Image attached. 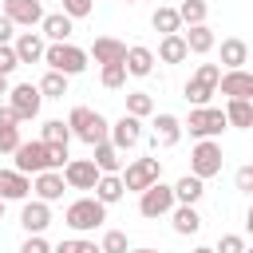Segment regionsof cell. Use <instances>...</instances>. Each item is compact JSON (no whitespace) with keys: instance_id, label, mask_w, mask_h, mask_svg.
Masks as SVG:
<instances>
[{"instance_id":"cell-1","label":"cell","mask_w":253,"mask_h":253,"mask_svg":"<svg viewBox=\"0 0 253 253\" xmlns=\"http://www.w3.org/2000/svg\"><path fill=\"white\" fill-rule=\"evenodd\" d=\"M40 63H47V71H59V75L71 79V75H83L87 71V51L75 47L71 40H63V43H47Z\"/></svg>"},{"instance_id":"cell-2","label":"cell","mask_w":253,"mask_h":253,"mask_svg":"<svg viewBox=\"0 0 253 253\" xmlns=\"http://www.w3.org/2000/svg\"><path fill=\"white\" fill-rule=\"evenodd\" d=\"M67 126H71V138H83L87 146L103 142V138H107V130H111V123H107L99 111H91V107H71Z\"/></svg>"},{"instance_id":"cell-3","label":"cell","mask_w":253,"mask_h":253,"mask_svg":"<svg viewBox=\"0 0 253 253\" xmlns=\"http://www.w3.org/2000/svg\"><path fill=\"white\" fill-rule=\"evenodd\" d=\"M221 166H225L221 142H217V138H198V146L190 150V174L202 178V182H210V178L221 174Z\"/></svg>"},{"instance_id":"cell-4","label":"cell","mask_w":253,"mask_h":253,"mask_svg":"<svg viewBox=\"0 0 253 253\" xmlns=\"http://www.w3.org/2000/svg\"><path fill=\"white\" fill-rule=\"evenodd\" d=\"M63 221L75 229V233H91L107 221V206L99 198H75L67 210H63Z\"/></svg>"},{"instance_id":"cell-5","label":"cell","mask_w":253,"mask_h":253,"mask_svg":"<svg viewBox=\"0 0 253 253\" xmlns=\"http://www.w3.org/2000/svg\"><path fill=\"white\" fill-rule=\"evenodd\" d=\"M217 75H221L217 63H198V71H194V75L186 79V87H182L186 103H190V107H206V103L217 95Z\"/></svg>"},{"instance_id":"cell-6","label":"cell","mask_w":253,"mask_h":253,"mask_svg":"<svg viewBox=\"0 0 253 253\" xmlns=\"http://www.w3.org/2000/svg\"><path fill=\"white\" fill-rule=\"evenodd\" d=\"M119 178H123V190L126 194H142L150 182L162 178V162L158 158H130V162H123Z\"/></svg>"},{"instance_id":"cell-7","label":"cell","mask_w":253,"mask_h":253,"mask_svg":"<svg viewBox=\"0 0 253 253\" xmlns=\"http://www.w3.org/2000/svg\"><path fill=\"white\" fill-rule=\"evenodd\" d=\"M182 130H190L194 138H217L221 130H225V115H221V107H190V115L182 119Z\"/></svg>"},{"instance_id":"cell-8","label":"cell","mask_w":253,"mask_h":253,"mask_svg":"<svg viewBox=\"0 0 253 253\" xmlns=\"http://www.w3.org/2000/svg\"><path fill=\"white\" fill-rule=\"evenodd\" d=\"M174 206H178V202H174V186H166L162 178H158V182H150V186L138 194V213H142V217H150V221L166 217Z\"/></svg>"},{"instance_id":"cell-9","label":"cell","mask_w":253,"mask_h":253,"mask_svg":"<svg viewBox=\"0 0 253 253\" xmlns=\"http://www.w3.org/2000/svg\"><path fill=\"white\" fill-rule=\"evenodd\" d=\"M8 107L16 111V119H20V123H32V119H40L43 95H40V87H36V83H16V87H8Z\"/></svg>"},{"instance_id":"cell-10","label":"cell","mask_w":253,"mask_h":253,"mask_svg":"<svg viewBox=\"0 0 253 253\" xmlns=\"http://www.w3.org/2000/svg\"><path fill=\"white\" fill-rule=\"evenodd\" d=\"M107 142L115 146V150H130V146H138L142 142V119H134V115H126L123 111V119H115L111 123V130H107Z\"/></svg>"},{"instance_id":"cell-11","label":"cell","mask_w":253,"mask_h":253,"mask_svg":"<svg viewBox=\"0 0 253 253\" xmlns=\"http://www.w3.org/2000/svg\"><path fill=\"white\" fill-rule=\"evenodd\" d=\"M12 162H16V170H20V174L51 170V166H47V146H43L40 138H32V142H24V138H20V146L12 150Z\"/></svg>"},{"instance_id":"cell-12","label":"cell","mask_w":253,"mask_h":253,"mask_svg":"<svg viewBox=\"0 0 253 253\" xmlns=\"http://www.w3.org/2000/svg\"><path fill=\"white\" fill-rule=\"evenodd\" d=\"M59 174H63L67 190H95V182H99V166L91 158H67Z\"/></svg>"},{"instance_id":"cell-13","label":"cell","mask_w":253,"mask_h":253,"mask_svg":"<svg viewBox=\"0 0 253 253\" xmlns=\"http://www.w3.org/2000/svg\"><path fill=\"white\" fill-rule=\"evenodd\" d=\"M217 91L225 99H253V71H245V67L221 71L217 75Z\"/></svg>"},{"instance_id":"cell-14","label":"cell","mask_w":253,"mask_h":253,"mask_svg":"<svg viewBox=\"0 0 253 253\" xmlns=\"http://www.w3.org/2000/svg\"><path fill=\"white\" fill-rule=\"evenodd\" d=\"M154 134H150V142H154V150L162 146V150H170V146H178L182 142V119L178 115H170V111H162V115H154Z\"/></svg>"},{"instance_id":"cell-15","label":"cell","mask_w":253,"mask_h":253,"mask_svg":"<svg viewBox=\"0 0 253 253\" xmlns=\"http://www.w3.org/2000/svg\"><path fill=\"white\" fill-rule=\"evenodd\" d=\"M4 16H8L16 28H40L43 4H40V0H4Z\"/></svg>"},{"instance_id":"cell-16","label":"cell","mask_w":253,"mask_h":253,"mask_svg":"<svg viewBox=\"0 0 253 253\" xmlns=\"http://www.w3.org/2000/svg\"><path fill=\"white\" fill-rule=\"evenodd\" d=\"M63 190H67V182H63V174L59 170H40V174H32V194L40 198V202H59L63 198Z\"/></svg>"},{"instance_id":"cell-17","label":"cell","mask_w":253,"mask_h":253,"mask_svg":"<svg viewBox=\"0 0 253 253\" xmlns=\"http://www.w3.org/2000/svg\"><path fill=\"white\" fill-rule=\"evenodd\" d=\"M154 47H146V43H130L126 47V55H123V67H126V75H134V79H146L150 71H154Z\"/></svg>"},{"instance_id":"cell-18","label":"cell","mask_w":253,"mask_h":253,"mask_svg":"<svg viewBox=\"0 0 253 253\" xmlns=\"http://www.w3.org/2000/svg\"><path fill=\"white\" fill-rule=\"evenodd\" d=\"M20 225H24V233H43L47 225H51V206L47 202H40V198H24V210H20Z\"/></svg>"},{"instance_id":"cell-19","label":"cell","mask_w":253,"mask_h":253,"mask_svg":"<svg viewBox=\"0 0 253 253\" xmlns=\"http://www.w3.org/2000/svg\"><path fill=\"white\" fill-rule=\"evenodd\" d=\"M71 32H75V20H71V16H63V12H43L40 36H43L47 43H63V40H71Z\"/></svg>"},{"instance_id":"cell-20","label":"cell","mask_w":253,"mask_h":253,"mask_svg":"<svg viewBox=\"0 0 253 253\" xmlns=\"http://www.w3.org/2000/svg\"><path fill=\"white\" fill-rule=\"evenodd\" d=\"M43 47H47V40H43L40 32H20V36L12 40V51H16L20 63H40V59H43Z\"/></svg>"},{"instance_id":"cell-21","label":"cell","mask_w":253,"mask_h":253,"mask_svg":"<svg viewBox=\"0 0 253 253\" xmlns=\"http://www.w3.org/2000/svg\"><path fill=\"white\" fill-rule=\"evenodd\" d=\"M32 194V178L28 174H20L16 166L12 170H0V198L4 202H24Z\"/></svg>"},{"instance_id":"cell-22","label":"cell","mask_w":253,"mask_h":253,"mask_svg":"<svg viewBox=\"0 0 253 253\" xmlns=\"http://www.w3.org/2000/svg\"><path fill=\"white\" fill-rule=\"evenodd\" d=\"M182 40H186V51H190V55H210L213 43H217L210 24H190V28H182Z\"/></svg>"},{"instance_id":"cell-23","label":"cell","mask_w":253,"mask_h":253,"mask_svg":"<svg viewBox=\"0 0 253 253\" xmlns=\"http://www.w3.org/2000/svg\"><path fill=\"white\" fill-rule=\"evenodd\" d=\"M123 55H126V43L115 40V36H99V40L91 43V51H87V59H95L99 67H103V63H123Z\"/></svg>"},{"instance_id":"cell-24","label":"cell","mask_w":253,"mask_h":253,"mask_svg":"<svg viewBox=\"0 0 253 253\" xmlns=\"http://www.w3.org/2000/svg\"><path fill=\"white\" fill-rule=\"evenodd\" d=\"M225 126H237V130H249L253 126V99H225Z\"/></svg>"},{"instance_id":"cell-25","label":"cell","mask_w":253,"mask_h":253,"mask_svg":"<svg viewBox=\"0 0 253 253\" xmlns=\"http://www.w3.org/2000/svg\"><path fill=\"white\" fill-rule=\"evenodd\" d=\"M91 150H95V154H91V162L99 166V174H119V170H123V162H126V158H123V150H115L107 138H103V142H95Z\"/></svg>"},{"instance_id":"cell-26","label":"cell","mask_w":253,"mask_h":253,"mask_svg":"<svg viewBox=\"0 0 253 253\" xmlns=\"http://www.w3.org/2000/svg\"><path fill=\"white\" fill-rule=\"evenodd\" d=\"M245 63H249V43H245V40H237V36L221 40V63H217V67L233 71V67H245Z\"/></svg>"},{"instance_id":"cell-27","label":"cell","mask_w":253,"mask_h":253,"mask_svg":"<svg viewBox=\"0 0 253 253\" xmlns=\"http://www.w3.org/2000/svg\"><path fill=\"white\" fill-rule=\"evenodd\" d=\"M202 194H206V182L194 178V174H182V178L174 182V202H178V206H198Z\"/></svg>"},{"instance_id":"cell-28","label":"cell","mask_w":253,"mask_h":253,"mask_svg":"<svg viewBox=\"0 0 253 253\" xmlns=\"http://www.w3.org/2000/svg\"><path fill=\"white\" fill-rule=\"evenodd\" d=\"M166 217H170L174 233H182V237H190V233H198V229H202V213H198L194 206H174Z\"/></svg>"},{"instance_id":"cell-29","label":"cell","mask_w":253,"mask_h":253,"mask_svg":"<svg viewBox=\"0 0 253 253\" xmlns=\"http://www.w3.org/2000/svg\"><path fill=\"white\" fill-rule=\"evenodd\" d=\"M154 59H162V63H182V59H190L182 32H174V36H162V40H158V51H154Z\"/></svg>"},{"instance_id":"cell-30","label":"cell","mask_w":253,"mask_h":253,"mask_svg":"<svg viewBox=\"0 0 253 253\" xmlns=\"http://www.w3.org/2000/svg\"><path fill=\"white\" fill-rule=\"evenodd\" d=\"M123 178L119 174H99V182H95V198L103 202V206H115V202H123Z\"/></svg>"},{"instance_id":"cell-31","label":"cell","mask_w":253,"mask_h":253,"mask_svg":"<svg viewBox=\"0 0 253 253\" xmlns=\"http://www.w3.org/2000/svg\"><path fill=\"white\" fill-rule=\"evenodd\" d=\"M40 142H47V146H67V142H71V126H67L63 119H47V123L40 126Z\"/></svg>"},{"instance_id":"cell-32","label":"cell","mask_w":253,"mask_h":253,"mask_svg":"<svg viewBox=\"0 0 253 253\" xmlns=\"http://www.w3.org/2000/svg\"><path fill=\"white\" fill-rule=\"evenodd\" d=\"M150 28H154V32H162V36H174V32H182L178 8H154V16H150Z\"/></svg>"},{"instance_id":"cell-33","label":"cell","mask_w":253,"mask_h":253,"mask_svg":"<svg viewBox=\"0 0 253 253\" xmlns=\"http://www.w3.org/2000/svg\"><path fill=\"white\" fill-rule=\"evenodd\" d=\"M206 16H210V4H206V0H182V4H178V20H182V28H190V24H206Z\"/></svg>"},{"instance_id":"cell-34","label":"cell","mask_w":253,"mask_h":253,"mask_svg":"<svg viewBox=\"0 0 253 253\" xmlns=\"http://www.w3.org/2000/svg\"><path fill=\"white\" fill-rule=\"evenodd\" d=\"M36 87H40L43 99H63V95H67V75H59V71H43V79H40Z\"/></svg>"},{"instance_id":"cell-35","label":"cell","mask_w":253,"mask_h":253,"mask_svg":"<svg viewBox=\"0 0 253 253\" xmlns=\"http://www.w3.org/2000/svg\"><path fill=\"white\" fill-rule=\"evenodd\" d=\"M99 83H103L107 91H119V87L126 83V67H123V63H103V67H99Z\"/></svg>"},{"instance_id":"cell-36","label":"cell","mask_w":253,"mask_h":253,"mask_svg":"<svg viewBox=\"0 0 253 253\" xmlns=\"http://www.w3.org/2000/svg\"><path fill=\"white\" fill-rule=\"evenodd\" d=\"M126 115H134V119L154 115V99H150L146 91H130V95H126Z\"/></svg>"},{"instance_id":"cell-37","label":"cell","mask_w":253,"mask_h":253,"mask_svg":"<svg viewBox=\"0 0 253 253\" xmlns=\"http://www.w3.org/2000/svg\"><path fill=\"white\" fill-rule=\"evenodd\" d=\"M130 249V237L123 229H103V241H99V253H126Z\"/></svg>"},{"instance_id":"cell-38","label":"cell","mask_w":253,"mask_h":253,"mask_svg":"<svg viewBox=\"0 0 253 253\" xmlns=\"http://www.w3.org/2000/svg\"><path fill=\"white\" fill-rule=\"evenodd\" d=\"M51 253H99V245L87 241V237H67L59 245H51Z\"/></svg>"},{"instance_id":"cell-39","label":"cell","mask_w":253,"mask_h":253,"mask_svg":"<svg viewBox=\"0 0 253 253\" xmlns=\"http://www.w3.org/2000/svg\"><path fill=\"white\" fill-rule=\"evenodd\" d=\"M91 8H95V0H59V12H63V16H71V20L91 16Z\"/></svg>"},{"instance_id":"cell-40","label":"cell","mask_w":253,"mask_h":253,"mask_svg":"<svg viewBox=\"0 0 253 253\" xmlns=\"http://www.w3.org/2000/svg\"><path fill=\"white\" fill-rule=\"evenodd\" d=\"M213 253H245V237L241 233H221V241H217Z\"/></svg>"},{"instance_id":"cell-41","label":"cell","mask_w":253,"mask_h":253,"mask_svg":"<svg viewBox=\"0 0 253 253\" xmlns=\"http://www.w3.org/2000/svg\"><path fill=\"white\" fill-rule=\"evenodd\" d=\"M20 146V126H0V154H12Z\"/></svg>"},{"instance_id":"cell-42","label":"cell","mask_w":253,"mask_h":253,"mask_svg":"<svg viewBox=\"0 0 253 253\" xmlns=\"http://www.w3.org/2000/svg\"><path fill=\"white\" fill-rule=\"evenodd\" d=\"M20 253H51V245H47V237H43V233H28V237H24V245H20Z\"/></svg>"},{"instance_id":"cell-43","label":"cell","mask_w":253,"mask_h":253,"mask_svg":"<svg viewBox=\"0 0 253 253\" xmlns=\"http://www.w3.org/2000/svg\"><path fill=\"white\" fill-rule=\"evenodd\" d=\"M16 67H20V59H16L12 43H0V75H12Z\"/></svg>"},{"instance_id":"cell-44","label":"cell","mask_w":253,"mask_h":253,"mask_svg":"<svg viewBox=\"0 0 253 253\" xmlns=\"http://www.w3.org/2000/svg\"><path fill=\"white\" fill-rule=\"evenodd\" d=\"M47 146V142H43ZM63 162H67V146H47V166L51 170H63Z\"/></svg>"},{"instance_id":"cell-45","label":"cell","mask_w":253,"mask_h":253,"mask_svg":"<svg viewBox=\"0 0 253 253\" xmlns=\"http://www.w3.org/2000/svg\"><path fill=\"white\" fill-rule=\"evenodd\" d=\"M237 190H241V194L253 190V166H241V170H237Z\"/></svg>"},{"instance_id":"cell-46","label":"cell","mask_w":253,"mask_h":253,"mask_svg":"<svg viewBox=\"0 0 253 253\" xmlns=\"http://www.w3.org/2000/svg\"><path fill=\"white\" fill-rule=\"evenodd\" d=\"M12 40H16V24L0 12V43H12Z\"/></svg>"},{"instance_id":"cell-47","label":"cell","mask_w":253,"mask_h":253,"mask_svg":"<svg viewBox=\"0 0 253 253\" xmlns=\"http://www.w3.org/2000/svg\"><path fill=\"white\" fill-rule=\"evenodd\" d=\"M0 126H20V119H16V111L8 103H0Z\"/></svg>"},{"instance_id":"cell-48","label":"cell","mask_w":253,"mask_h":253,"mask_svg":"<svg viewBox=\"0 0 253 253\" xmlns=\"http://www.w3.org/2000/svg\"><path fill=\"white\" fill-rule=\"evenodd\" d=\"M8 87H12V83H8V75H0V95H8Z\"/></svg>"},{"instance_id":"cell-49","label":"cell","mask_w":253,"mask_h":253,"mask_svg":"<svg viewBox=\"0 0 253 253\" xmlns=\"http://www.w3.org/2000/svg\"><path fill=\"white\" fill-rule=\"evenodd\" d=\"M126 253H158V249H150V245H142V249H126Z\"/></svg>"},{"instance_id":"cell-50","label":"cell","mask_w":253,"mask_h":253,"mask_svg":"<svg viewBox=\"0 0 253 253\" xmlns=\"http://www.w3.org/2000/svg\"><path fill=\"white\" fill-rule=\"evenodd\" d=\"M190 253H213V249H210V245H198V249H190Z\"/></svg>"},{"instance_id":"cell-51","label":"cell","mask_w":253,"mask_h":253,"mask_svg":"<svg viewBox=\"0 0 253 253\" xmlns=\"http://www.w3.org/2000/svg\"><path fill=\"white\" fill-rule=\"evenodd\" d=\"M0 217H4V198H0Z\"/></svg>"},{"instance_id":"cell-52","label":"cell","mask_w":253,"mask_h":253,"mask_svg":"<svg viewBox=\"0 0 253 253\" xmlns=\"http://www.w3.org/2000/svg\"><path fill=\"white\" fill-rule=\"evenodd\" d=\"M126 4H134V0H126Z\"/></svg>"}]
</instances>
